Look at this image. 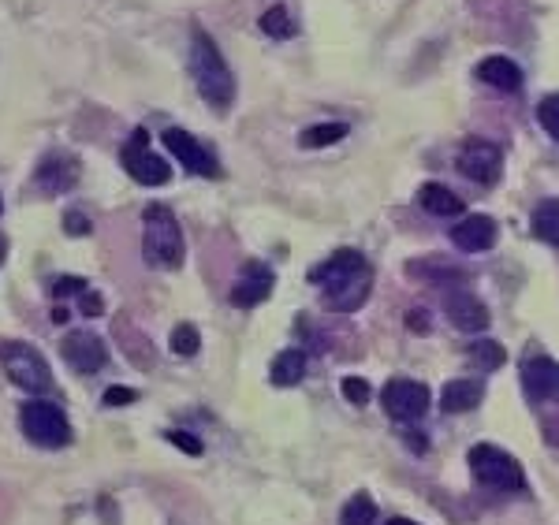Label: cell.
<instances>
[{"label":"cell","instance_id":"obj_11","mask_svg":"<svg viewBox=\"0 0 559 525\" xmlns=\"http://www.w3.org/2000/svg\"><path fill=\"white\" fill-rule=\"evenodd\" d=\"M362 272H366V257H362V254H358V250H336L325 265L310 268V284H325V288L332 291V288L347 284V279L362 276Z\"/></svg>","mask_w":559,"mask_h":525},{"label":"cell","instance_id":"obj_14","mask_svg":"<svg viewBox=\"0 0 559 525\" xmlns=\"http://www.w3.org/2000/svg\"><path fill=\"white\" fill-rule=\"evenodd\" d=\"M272 295V272L265 265H247V272L235 279L231 288V306L239 309H254L258 302H265Z\"/></svg>","mask_w":559,"mask_h":525},{"label":"cell","instance_id":"obj_37","mask_svg":"<svg viewBox=\"0 0 559 525\" xmlns=\"http://www.w3.org/2000/svg\"><path fill=\"white\" fill-rule=\"evenodd\" d=\"M0 261H5V235H0Z\"/></svg>","mask_w":559,"mask_h":525},{"label":"cell","instance_id":"obj_26","mask_svg":"<svg viewBox=\"0 0 559 525\" xmlns=\"http://www.w3.org/2000/svg\"><path fill=\"white\" fill-rule=\"evenodd\" d=\"M261 30H265L269 37H291V34H295V19H291V12H288L284 5H272V8L261 15Z\"/></svg>","mask_w":559,"mask_h":525},{"label":"cell","instance_id":"obj_12","mask_svg":"<svg viewBox=\"0 0 559 525\" xmlns=\"http://www.w3.org/2000/svg\"><path fill=\"white\" fill-rule=\"evenodd\" d=\"M452 242L462 254H482V250H489L496 242V220L473 213V217H466V220H459L452 227Z\"/></svg>","mask_w":559,"mask_h":525},{"label":"cell","instance_id":"obj_22","mask_svg":"<svg viewBox=\"0 0 559 525\" xmlns=\"http://www.w3.org/2000/svg\"><path fill=\"white\" fill-rule=\"evenodd\" d=\"M534 235L559 250V201H541L534 209Z\"/></svg>","mask_w":559,"mask_h":525},{"label":"cell","instance_id":"obj_33","mask_svg":"<svg viewBox=\"0 0 559 525\" xmlns=\"http://www.w3.org/2000/svg\"><path fill=\"white\" fill-rule=\"evenodd\" d=\"M78 309H83V317H101L105 313V298L97 291H83V295H78Z\"/></svg>","mask_w":559,"mask_h":525},{"label":"cell","instance_id":"obj_13","mask_svg":"<svg viewBox=\"0 0 559 525\" xmlns=\"http://www.w3.org/2000/svg\"><path fill=\"white\" fill-rule=\"evenodd\" d=\"M444 313H448V320H452L459 332H482V328H489V309H485V302H477L470 291L448 295L444 298Z\"/></svg>","mask_w":559,"mask_h":525},{"label":"cell","instance_id":"obj_29","mask_svg":"<svg viewBox=\"0 0 559 525\" xmlns=\"http://www.w3.org/2000/svg\"><path fill=\"white\" fill-rule=\"evenodd\" d=\"M343 399L354 402V407H366V402L373 399V388H370L362 377H347V380H343Z\"/></svg>","mask_w":559,"mask_h":525},{"label":"cell","instance_id":"obj_31","mask_svg":"<svg viewBox=\"0 0 559 525\" xmlns=\"http://www.w3.org/2000/svg\"><path fill=\"white\" fill-rule=\"evenodd\" d=\"M165 436H168V443H176V448H179V451H187V455H202V439H194L190 432H179V429H168Z\"/></svg>","mask_w":559,"mask_h":525},{"label":"cell","instance_id":"obj_15","mask_svg":"<svg viewBox=\"0 0 559 525\" xmlns=\"http://www.w3.org/2000/svg\"><path fill=\"white\" fill-rule=\"evenodd\" d=\"M555 361L552 358H530V361H523V388H526V395L534 399V402H544L552 391H555Z\"/></svg>","mask_w":559,"mask_h":525},{"label":"cell","instance_id":"obj_3","mask_svg":"<svg viewBox=\"0 0 559 525\" xmlns=\"http://www.w3.org/2000/svg\"><path fill=\"white\" fill-rule=\"evenodd\" d=\"M470 469L477 480L496 492H523L526 489L523 466H518L503 448H496V443H477V448H470Z\"/></svg>","mask_w":559,"mask_h":525},{"label":"cell","instance_id":"obj_8","mask_svg":"<svg viewBox=\"0 0 559 525\" xmlns=\"http://www.w3.org/2000/svg\"><path fill=\"white\" fill-rule=\"evenodd\" d=\"M455 168H459L466 179H473V183L493 187V183L500 179V172H503V156H500V149H496L493 142L473 138V142H466V146L455 153Z\"/></svg>","mask_w":559,"mask_h":525},{"label":"cell","instance_id":"obj_5","mask_svg":"<svg viewBox=\"0 0 559 525\" xmlns=\"http://www.w3.org/2000/svg\"><path fill=\"white\" fill-rule=\"evenodd\" d=\"M19 425L37 448H64V443L71 439L67 418H64V410L56 407V402H42V399L26 402L23 414H19Z\"/></svg>","mask_w":559,"mask_h":525},{"label":"cell","instance_id":"obj_27","mask_svg":"<svg viewBox=\"0 0 559 525\" xmlns=\"http://www.w3.org/2000/svg\"><path fill=\"white\" fill-rule=\"evenodd\" d=\"M168 347H172V354H179V358H194L198 354V347H202V336H198V328L194 325H176L172 328V339H168Z\"/></svg>","mask_w":559,"mask_h":525},{"label":"cell","instance_id":"obj_18","mask_svg":"<svg viewBox=\"0 0 559 525\" xmlns=\"http://www.w3.org/2000/svg\"><path fill=\"white\" fill-rule=\"evenodd\" d=\"M418 206H422L425 213H432V217H462L466 201H462L455 190H448L444 183H425V187L418 190Z\"/></svg>","mask_w":559,"mask_h":525},{"label":"cell","instance_id":"obj_16","mask_svg":"<svg viewBox=\"0 0 559 525\" xmlns=\"http://www.w3.org/2000/svg\"><path fill=\"white\" fill-rule=\"evenodd\" d=\"M75 179H78V160H75V156H64V153L46 156V165L37 168V187L49 190V194L67 190Z\"/></svg>","mask_w":559,"mask_h":525},{"label":"cell","instance_id":"obj_10","mask_svg":"<svg viewBox=\"0 0 559 525\" xmlns=\"http://www.w3.org/2000/svg\"><path fill=\"white\" fill-rule=\"evenodd\" d=\"M165 146L172 149V156L179 160L183 168H190V172H198V176H206V179H217V176H220L217 160L202 149V142H198L194 135H187V131H179V127H168V131H165Z\"/></svg>","mask_w":559,"mask_h":525},{"label":"cell","instance_id":"obj_7","mask_svg":"<svg viewBox=\"0 0 559 525\" xmlns=\"http://www.w3.org/2000/svg\"><path fill=\"white\" fill-rule=\"evenodd\" d=\"M429 402H432V395H429V388L422 380L395 377V380H388L381 388V407L395 421H418L429 410Z\"/></svg>","mask_w":559,"mask_h":525},{"label":"cell","instance_id":"obj_2","mask_svg":"<svg viewBox=\"0 0 559 525\" xmlns=\"http://www.w3.org/2000/svg\"><path fill=\"white\" fill-rule=\"evenodd\" d=\"M142 254L153 268L183 265V231L168 206H146L142 213Z\"/></svg>","mask_w":559,"mask_h":525},{"label":"cell","instance_id":"obj_24","mask_svg":"<svg viewBox=\"0 0 559 525\" xmlns=\"http://www.w3.org/2000/svg\"><path fill=\"white\" fill-rule=\"evenodd\" d=\"M377 521V503L366 496V492H358L347 500L343 514H340V525H373Z\"/></svg>","mask_w":559,"mask_h":525},{"label":"cell","instance_id":"obj_19","mask_svg":"<svg viewBox=\"0 0 559 525\" xmlns=\"http://www.w3.org/2000/svg\"><path fill=\"white\" fill-rule=\"evenodd\" d=\"M482 399H485V384L482 380H452L441 391V407L448 414H466L473 407H482Z\"/></svg>","mask_w":559,"mask_h":525},{"label":"cell","instance_id":"obj_30","mask_svg":"<svg viewBox=\"0 0 559 525\" xmlns=\"http://www.w3.org/2000/svg\"><path fill=\"white\" fill-rule=\"evenodd\" d=\"M83 291H86V279H83V276H60V279H53V295H56V298L83 295Z\"/></svg>","mask_w":559,"mask_h":525},{"label":"cell","instance_id":"obj_38","mask_svg":"<svg viewBox=\"0 0 559 525\" xmlns=\"http://www.w3.org/2000/svg\"><path fill=\"white\" fill-rule=\"evenodd\" d=\"M0 209H5V206H0Z\"/></svg>","mask_w":559,"mask_h":525},{"label":"cell","instance_id":"obj_23","mask_svg":"<svg viewBox=\"0 0 559 525\" xmlns=\"http://www.w3.org/2000/svg\"><path fill=\"white\" fill-rule=\"evenodd\" d=\"M340 138H347V124H317V127H306L299 135V146L302 149H325V146H336Z\"/></svg>","mask_w":559,"mask_h":525},{"label":"cell","instance_id":"obj_36","mask_svg":"<svg viewBox=\"0 0 559 525\" xmlns=\"http://www.w3.org/2000/svg\"><path fill=\"white\" fill-rule=\"evenodd\" d=\"M388 525H418V521H411V518H391Z\"/></svg>","mask_w":559,"mask_h":525},{"label":"cell","instance_id":"obj_6","mask_svg":"<svg viewBox=\"0 0 559 525\" xmlns=\"http://www.w3.org/2000/svg\"><path fill=\"white\" fill-rule=\"evenodd\" d=\"M119 160H124L127 176H131L135 183H142V187H165V183L172 179L168 160H165V156H157V153L149 149V135H146V127H138V131L127 138V146H124V153H119Z\"/></svg>","mask_w":559,"mask_h":525},{"label":"cell","instance_id":"obj_20","mask_svg":"<svg viewBox=\"0 0 559 525\" xmlns=\"http://www.w3.org/2000/svg\"><path fill=\"white\" fill-rule=\"evenodd\" d=\"M366 298H370V268H366L362 276L347 279V284L332 288V291L325 295V306H329V309H336V313H354V309L362 306Z\"/></svg>","mask_w":559,"mask_h":525},{"label":"cell","instance_id":"obj_21","mask_svg":"<svg viewBox=\"0 0 559 525\" xmlns=\"http://www.w3.org/2000/svg\"><path fill=\"white\" fill-rule=\"evenodd\" d=\"M272 384L276 388H291V384H299L302 377H306V354L302 350H284V354H276L272 358Z\"/></svg>","mask_w":559,"mask_h":525},{"label":"cell","instance_id":"obj_35","mask_svg":"<svg viewBox=\"0 0 559 525\" xmlns=\"http://www.w3.org/2000/svg\"><path fill=\"white\" fill-rule=\"evenodd\" d=\"M407 328L418 332V336H425V332H429V313H425V309H411V313H407Z\"/></svg>","mask_w":559,"mask_h":525},{"label":"cell","instance_id":"obj_25","mask_svg":"<svg viewBox=\"0 0 559 525\" xmlns=\"http://www.w3.org/2000/svg\"><path fill=\"white\" fill-rule=\"evenodd\" d=\"M470 361L482 373H493V369H500L503 361H507V350L496 343V339H482V343H473L470 347Z\"/></svg>","mask_w":559,"mask_h":525},{"label":"cell","instance_id":"obj_28","mask_svg":"<svg viewBox=\"0 0 559 525\" xmlns=\"http://www.w3.org/2000/svg\"><path fill=\"white\" fill-rule=\"evenodd\" d=\"M537 119H541L544 135L559 142V94H548V97H541V105H537Z\"/></svg>","mask_w":559,"mask_h":525},{"label":"cell","instance_id":"obj_32","mask_svg":"<svg viewBox=\"0 0 559 525\" xmlns=\"http://www.w3.org/2000/svg\"><path fill=\"white\" fill-rule=\"evenodd\" d=\"M131 402H138L135 388H108L105 391V407H131Z\"/></svg>","mask_w":559,"mask_h":525},{"label":"cell","instance_id":"obj_1","mask_svg":"<svg viewBox=\"0 0 559 525\" xmlns=\"http://www.w3.org/2000/svg\"><path fill=\"white\" fill-rule=\"evenodd\" d=\"M187 64H190V78H194L198 94H202L217 112H224L235 101V78H231V67L224 64L220 49L213 45V37L206 30H194Z\"/></svg>","mask_w":559,"mask_h":525},{"label":"cell","instance_id":"obj_17","mask_svg":"<svg viewBox=\"0 0 559 525\" xmlns=\"http://www.w3.org/2000/svg\"><path fill=\"white\" fill-rule=\"evenodd\" d=\"M477 78H482L485 86H496V90H518L523 86V71H518L514 60L507 56H485L482 64H477Z\"/></svg>","mask_w":559,"mask_h":525},{"label":"cell","instance_id":"obj_34","mask_svg":"<svg viewBox=\"0 0 559 525\" xmlns=\"http://www.w3.org/2000/svg\"><path fill=\"white\" fill-rule=\"evenodd\" d=\"M64 231H71V235H86V231H90V220H86L83 213H67V217H64Z\"/></svg>","mask_w":559,"mask_h":525},{"label":"cell","instance_id":"obj_4","mask_svg":"<svg viewBox=\"0 0 559 525\" xmlns=\"http://www.w3.org/2000/svg\"><path fill=\"white\" fill-rule=\"evenodd\" d=\"M0 366L12 377V384H19L23 391H49L53 388V373H49V361L37 354L30 343H5L0 347Z\"/></svg>","mask_w":559,"mask_h":525},{"label":"cell","instance_id":"obj_9","mask_svg":"<svg viewBox=\"0 0 559 525\" xmlns=\"http://www.w3.org/2000/svg\"><path fill=\"white\" fill-rule=\"evenodd\" d=\"M60 354L75 373H97L108 361V347L94 332H67L60 343Z\"/></svg>","mask_w":559,"mask_h":525}]
</instances>
